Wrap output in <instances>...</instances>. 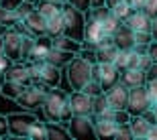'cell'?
I'll return each mask as SVG.
<instances>
[{
	"label": "cell",
	"mask_w": 157,
	"mask_h": 140,
	"mask_svg": "<svg viewBox=\"0 0 157 140\" xmlns=\"http://www.w3.org/2000/svg\"><path fill=\"white\" fill-rule=\"evenodd\" d=\"M53 49V37L49 35H41L37 37L35 41V51H33V57L31 61H47V55Z\"/></svg>",
	"instance_id": "obj_17"
},
{
	"label": "cell",
	"mask_w": 157,
	"mask_h": 140,
	"mask_svg": "<svg viewBox=\"0 0 157 140\" xmlns=\"http://www.w3.org/2000/svg\"><path fill=\"white\" fill-rule=\"evenodd\" d=\"M45 95L37 85H27L23 89V93L17 98V104L18 108H23V110H35V108H43V102H45Z\"/></svg>",
	"instance_id": "obj_10"
},
{
	"label": "cell",
	"mask_w": 157,
	"mask_h": 140,
	"mask_svg": "<svg viewBox=\"0 0 157 140\" xmlns=\"http://www.w3.org/2000/svg\"><path fill=\"white\" fill-rule=\"evenodd\" d=\"M63 20H65V35H70L71 39L84 43V37H86V12L74 8L71 4L63 6Z\"/></svg>",
	"instance_id": "obj_2"
},
{
	"label": "cell",
	"mask_w": 157,
	"mask_h": 140,
	"mask_svg": "<svg viewBox=\"0 0 157 140\" xmlns=\"http://www.w3.org/2000/svg\"><path fill=\"white\" fill-rule=\"evenodd\" d=\"M114 43H117V47L121 51H131V49H135V31L124 23L121 29L114 33Z\"/></svg>",
	"instance_id": "obj_16"
},
{
	"label": "cell",
	"mask_w": 157,
	"mask_h": 140,
	"mask_svg": "<svg viewBox=\"0 0 157 140\" xmlns=\"http://www.w3.org/2000/svg\"><path fill=\"white\" fill-rule=\"evenodd\" d=\"M153 41L151 31H135V45H149Z\"/></svg>",
	"instance_id": "obj_38"
},
{
	"label": "cell",
	"mask_w": 157,
	"mask_h": 140,
	"mask_svg": "<svg viewBox=\"0 0 157 140\" xmlns=\"http://www.w3.org/2000/svg\"><path fill=\"white\" fill-rule=\"evenodd\" d=\"M141 10L147 12L151 18H157V0H145V4H143Z\"/></svg>",
	"instance_id": "obj_42"
},
{
	"label": "cell",
	"mask_w": 157,
	"mask_h": 140,
	"mask_svg": "<svg viewBox=\"0 0 157 140\" xmlns=\"http://www.w3.org/2000/svg\"><path fill=\"white\" fill-rule=\"evenodd\" d=\"M14 29H18L23 35H31V37L47 35V18L35 8V10L31 12V14L25 18V20H21V23H18Z\"/></svg>",
	"instance_id": "obj_8"
},
{
	"label": "cell",
	"mask_w": 157,
	"mask_h": 140,
	"mask_svg": "<svg viewBox=\"0 0 157 140\" xmlns=\"http://www.w3.org/2000/svg\"><path fill=\"white\" fill-rule=\"evenodd\" d=\"M27 2H37V0H27Z\"/></svg>",
	"instance_id": "obj_60"
},
{
	"label": "cell",
	"mask_w": 157,
	"mask_h": 140,
	"mask_svg": "<svg viewBox=\"0 0 157 140\" xmlns=\"http://www.w3.org/2000/svg\"><path fill=\"white\" fill-rule=\"evenodd\" d=\"M151 108H153V99H151V95H149L147 83L131 89V93H128V112H131L133 116H141V114H145V112L151 110Z\"/></svg>",
	"instance_id": "obj_7"
},
{
	"label": "cell",
	"mask_w": 157,
	"mask_h": 140,
	"mask_svg": "<svg viewBox=\"0 0 157 140\" xmlns=\"http://www.w3.org/2000/svg\"><path fill=\"white\" fill-rule=\"evenodd\" d=\"M128 93H131V89L124 83L118 81L114 88H110L106 92L108 106H110L112 110H128Z\"/></svg>",
	"instance_id": "obj_12"
},
{
	"label": "cell",
	"mask_w": 157,
	"mask_h": 140,
	"mask_svg": "<svg viewBox=\"0 0 157 140\" xmlns=\"http://www.w3.org/2000/svg\"><path fill=\"white\" fill-rule=\"evenodd\" d=\"M104 27H102V23H98V20H94V18L88 16V23H86V37H84V43H82V47H90V49H98V43L100 39L104 37Z\"/></svg>",
	"instance_id": "obj_13"
},
{
	"label": "cell",
	"mask_w": 157,
	"mask_h": 140,
	"mask_svg": "<svg viewBox=\"0 0 157 140\" xmlns=\"http://www.w3.org/2000/svg\"><path fill=\"white\" fill-rule=\"evenodd\" d=\"M149 140H157V124H153L151 128H149V134H147Z\"/></svg>",
	"instance_id": "obj_50"
},
{
	"label": "cell",
	"mask_w": 157,
	"mask_h": 140,
	"mask_svg": "<svg viewBox=\"0 0 157 140\" xmlns=\"http://www.w3.org/2000/svg\"><path fill=\"white\" fill-rule=\"evenodd\" d=\"M23 0H0V6L6 8V10H17L18 6H21Z\"/></svg>",
	"instance_id": "obj_45"
},
{
	"label": "cell",
	"mask_w": 157,
	"mask_h": 140,
	"mask_svg": "<svg viewBox=\"0 0 157 140\" xmlns=\"http://www.w3.org/2000/svg\"><path fill=\"white\" fill-rule=\"evenodd\" d=\"M121 73L122 71L114 63H94L92 65V79L100 81L104 92H108L110 88H114L121 81Z\"/></svg>",
	"instance_id": "obj_5"
},
{
	"label": "cell",
	"mask_w": 157,
	"mask_h": 140,
	"mask_svg": "<svg viewBox=\"0 0 157 140\" xmlns=\"http://www.w3.org/2000/svg\"><path fill=\"white\" fill-rule=\"evenodd\" d=\"M84 93H88L90 98H96V95H100V93H104V88L100 85V81H96V79H90V81L84 85V89H82Z\"/></svg>",
	"instance_id": "obj_35"
},
{
	"label": "cell",
	"mask_w": 157,
	"mask_h": 140,
	"mask_svg": "<svg viewBox=\"0 0 157 140\" xmlns=\"http://www.w3.org/2000/svg\"><path fill=\"white\" fill-rule=\"evenodd\" d=\"M35 41H37V37L23 35V61H31L33 51H35Z\"/></svg>",
	"instance_id": "obj_32"
},
{
	"label": "cell",
	"mask_w": 157,
	"mask_h": 140,
	"mask_svg": "<svg viewBox=\"0 0 157 140\" xmlns=\"http://www.w3.org/2000/svg\"><path fill=\"white\" fill-rule=\"evenodd\" d=\"M70 106L74 116H94L92 98L82 89H74V93H70Z\"/></svg>",
	"instance_id": "obj_11"
},
{
	"label": "cell",
	"mask_w": 157,
	"mask_h": 140,
	"mask_svg": "<svg viewBox=\"0 0 157 140\" xmlns=\"http://www.w3.org/2000/svg\"><path fill=\"white\" fill-rule=\"evenodd\" d=\"M122 24H124V20H121V18H118L117 14L112 12L110 16H108L104 23H102V27H104V33H108V35H114V33L121 29Z\"/></svg>",
	"instance_id": "obj_31"
},
{
	"label": "cell",
	"mask_w": 157,
	"mask_h": 140,
	"mask_svg": "<svg viewBox=\"0 0 157 140\" xmlns=\"http://www.w3.org/2000/svg\"><path fill=\"white\" fill-rule=\"evenodd\" d=\"M27 88L25 83L21 81H12V79H6L4 83H2V88H0V93L4 95V98L12 99V102H17V98L23 93V89Z\"/></svg>",
	"instance_id": "obj_27"
},
{
	"label": "cell",
	"mask_w": 157,
	"mask_h": 140,
	"mask_svg": "<svg viewBox=\"0 0 157 140\" xmlns=\"http://www.w3.org/2000/svg\"><path fill=\"white\" fill-rule=\"evenodd\" d=\"M112 14V10L108 8V6H94V8H90V18H94V20H98V23H104L106 18Z\"/></svg>",
	"instance_id": "obj_33"
},
{
	"label": "cell",
	"mask_w": 157,
	"mask_h": 140,
	"mask_svg": "<svg viewBox=\"0 0 157 140\" xmlns=\"http://www.w3.org/2000/svg\"><path fill=\"white\" fill-rule=\"evenodd\" d=\"M153 112H155V116H157V102L153 104Z\"/></svg>",
	"instance_id": "obj_59"
},
{
	"label": "cell",
	"mask_w": 157,
	"mask_h": 140,
	"mask_svg": "<svg viewBox=\"0 0 157 140\" xmlns=\"http://www.w3.org/2000/svg\"><path fill=\"white\" fill-rule=\"evenodd\" d=\"M33 10H35V2H27V0H23V2H21V6L17 8V14H18V18H21V20H25V18L29 16Z\"/></svg>",
	"instance_id": "obj_37"
},
{
	"label": "cell",
	"mask_w": 157,
	"mask_h": 140,
	"mask_svg": "<svg viewBox=\"0 0 157 140\" xmlns=\"http://www.w3.org/2000/svg\"><path fill=\"white\" fill-rule=\"evenodd\" d=\"M0 53H4V39L0 37Z\"/></svg>",
	"instance_id": "obj_57"
},
{
	"label": "cell",
	"mask_w": 157,
	"mask_h": 140,
	"mask_svg": "<svg viewBox=\"0 0 157 140\" xmlns=\"http://www.w3.org/2000/svg\"><path fill=\"white\" fill-rule=\"evenodd\" d=\"M12 63H14V61H12V59L8 57L6 53H0V71H6Z\"/></svg>",
	"instance_id": "obj_47"
},
{
	"label": "cell",
	"mask_w": 157,
	"mask_h": 140,
	"mask_svg": "<svg viewBox=\"0 0 157 140\" xmlns=\"http://www.w3.org/2000/svg\"><path fill=\"white\" fill-rule=\"evenodd\" d=\"M43 114H45L47 122H63L67 124L74 116L70 106V93H65L63 89L53 88L51 92L45 95L43 102Z\"/></svg>",
	"instance_id": "obj_1"
},
{
	"label": "cell",
	"mask_w": 157,
	"mask_h": 140,
	"mask_svg": "<svg viewBox=\"0 0 157 140\" xmlns=\"http://www.w3.org/2000/svg\"><path fill=\"white\" fill-rule=\"evenodd\" d=\"M147 89H149V95H151L153 104L157 102V79H149L147 81Z\"/></svg>",
	"instance_id": "obj_46"
},
{
	"label": "cell",
	"mask_w": 157,
	"mask_h": 140,
	"mask_svg": "<svg viewBox=\"0 0 157 140\" xmlns=\"http://www.w3.org/2000/svg\"><path fill=\"white\" fill-rule=\"evenodd\" d=\"M65 69H67V81H70L71 89H84V85L92 79V63H88L80 53Z\"/></svg>",
	"instance_id": "obj_3"
},
{
	"label": "cell",
	"mask_w": 157,
	"mask_h": 140,
	"mask_svg": "<svg viewBox=\"0 0 157 140\" xmlns=\"http://www.w3.org/2000/svg\"><path fill=\"white\" fill-rule=\"evenodd\" d=\"M114 138H135V134H133V128H131V124H121L118 126V130H117V136Z\"/></svg>",
	"instance_id": "obj_41"
},
{
	"label": "cell",
	"mask_w": 157,
	"mask_h": 140,
	"mask_svg": "<svg viewBox=\"0 0 157 140\" xmlns=\"http://www.w3.org/2000/svg\"><path fill=\"white\" fill-rule=\"evenodd\" d=\"M63 2L65 4H71L74 8H78L82 12H88L92 8V0H63Z\"/></svg>",
	"instance_id": "obj_40"
},
{
	"label": "cell",
	"mask_w": 157,
	"mask_h": 140,
	"mask_svg": "<svg viewBox=\"0 0 157 140\" xmlns=\"http://www.w3.org/2000/svg\"><path fill=\"white\" fill-rule=\"evenodd\" d=\"M35 79L45 81L47 85H51V88H57L59 81H61V67L49 63V61H43V67H41L39 75H37Z\"/></svg>",
	"instance_id": "obj_15"
},
{
	"label": "cell",
	"mask_w": 157,
	"mask_h": 140,
	"mask_svg": "<svg viewBox=\"0 0 157 140\" xmlns=\"http://www.w3.org/2000/svg\"><path fill=\"white\" fill-rule=\"evenodd\" d=\"M65 33V20H63V10L53 14L47 18V35L49 37H57Z\"/></svg>",
	"instance_id": "obj_26"
},
{
	"label": "cell",
	"mask_w": 157,
	"mask_h": 140,
	"mask_svg": "<svg viewBox=\"0 0 157 140\" xmlns=\"http://www.w3.org/2000/svg\"><path fill=\"white\" fill-rule=\"evenodd\" d=\"M124 23L131 27L133 31H151V24H153V18L143 10H135L131 16L124 20Z\"/></svg>",
	"instance_id": "obj_19"
},
{
	"label": "cell",
	"mask_w": 157,
	"mask_h": 140,
	"mask_svg": "<svg viewBox=\"0 0 157 140\" xmlns=\"http://www.w3.org/2000/svg\"><path fill=\"white\" fill-rule=\"evenodd\" d=\"M0 23L4 27H8V29H12V27H17L21 23V18H18L17 10H6V8L0 6Z\"/></svg>",
	"instance_id": "obj_28"
},
{
	"label": "cell",
	"mask_w": 157,
	"mask_h": 140,
	"mask_svg": "<svg viewBox=\"0 0 157 140\" xmlns=\"http://www.w3.org/2000/svg\"><path fill=\"white\" fill-rule=\"evenodd\" d=\"M106 4V0H92V8L94 6H104Z\"/></svg>",
	"instance_id": "obj_54"
},
{
	"label": "cell",
	"mask_w": 157,
	"mask_h": 140,
	"mask_svg": "<svg viewBox=\"0 0 157 140\" xmlns=\"http://www.w3.org/2000/svg\"><path fill=\"white\" fill-rule=\"evenodd\" d=\"M71 138L67 124L63 122H47V140H65Z\"/></svg>",
	"instance_id": "obj_23"
},
{
	"label": "cell",
	"mask_w": 157,
	"mask_h": 140,
	"mask_svg": "<svg viewBox=\"0 0 157 140\" xmlns=\"http://www.w3.org/2000/svg\"><path fill=\"white\" fill-rule=\"evenodd\" d=\"M35 120H37V116L31 110L8 114L10 136H14V138H25V136H29V130H31V126H33V122H35Z\"/></svg>",
	"instance_id": "obj_6"
},
{
	"label": "cell",
	"mask_w": 157,
	"mask_h": 140,
	"mask_svg": "<svg viewBox=\"0 0 157 140\" xmlns=\"http://www.w3.org/2000/svg\"><path fill=\"white\" fill-rule=\"evenodd\" d=\"M53 47H57V49H63V51H71V53H80L82 51V43L76 41V39H71L70 35H57L53 37Z\"/></svg>",
	"instance_id": "obj_25"
},
{
	"label": "cell",
	"mask_w": 157,
	"mask_h": 140,
	"mask_svg": "<svg viewBox=\"0 0 157 140\" xmlns=\"http://www.w3.org/2000/svg\"><path fill=\"white\" fill-rule=\"evenodd\" d=\"M59 2H63V0H59Z\"/></svg>",
	"instance_id": "obj_61"
},
{
	"label": "cell",
	"mask_w": 157,
	"mask_h": 140,
	"mask_svg": "<svg viewBox=\"0 0 157 140\" xmlns=\"http://www.w3.org/2000/svg\"><path fill=\"white\" fill-rule=\"evenodd\" d=\"M76 55H78V53L63 51V49H57V47H53L51 51H49V55H47V61L63 69V67H67V65L74 61V57H76Z\"/></svg>",
	"instance_id": "obj_20"
},
{
	"label": "cell",
	"mask_w": 157,
	"mask_h": 140,
	"mask_svg": "<svg viewBox=\"0 0 157 140\" xmlns=\"http://www.w3.org/2000/svg\"><path fill=\"white\" fill-rule=\"evenodd\" d=\"M131 128H133V134H135V138H147V134H149V128H151L153 124L147 120L143 114L141 116H133L131 118Z\"/></svg>",
	"instance_id": "obj_24"
},
{
	"label": "cell",
	"mask_w": 157,
	"mask_h": 140,
	"mask_svg": "<svg viewBox=\"0 0 157 140\" xmlns=\"http://www.w3.org/2000/svg\"><path fill=\"white\" fill-rule=\"evenodd\" d=\"M151 35H153V39L157 41V18H153V24H151Z\"/></svg>",
	"instance_id": "obj_52"
},
{
	"label": "cell",
	"mask_w": 157,
	"mask_h": 140,
	"mask_svg": "<svg viewBox=\"0 0 157 140\" xmlns=\"http://www.w3.org/2000/svg\"><path fill=\"white\" fill-rule=\"evenodd\" d=\"M92 106H94V116L96 114H102L104 110H108L110 106H108V99H106V92L96 95V98H92Z\"/></svg>",
	"instance_id": "obj_34"
},
{
	"label": "cell",
	"mask_w": 157,
	"mask_h": 140,
	"mask_svg": "<svg viewBox=\"0 0 157 140\" xmlns=\"http://www.w3.org/2000/svg\"><path fill=\"white\" fill-rule=\"evenodd\" d=\"M4 136H10V126H8V116L0 114V138Z\"/></svg>",
	"instance_id": "obj_44"
},
{
	"label": "cell",
	"mask_w": 157,
	"mask_h": 140,
	"mask_svg": "<svg viewBox=\"0 0 157 140\" xmlns=\"http://www.w3.org/2000/svg\"><path fill=\"white\" fill-rule=\"evenodd\" d=\"M67 130H70L71 138L76 140L98 138L96 126H94V116H71V120L67 122Z\"/></svg>",
	"instance_id": "obj_4"
},
{
	"label": "cell",
	"mask_w": 157,
	"mask_h": 140,
	"mask_svg": "<svg viewBox=\"0 0 157 140\" xmlns=\"http://www.w3.org/2000/svg\"><path fill=\"white\" fill-rule=\"evenodd\" d=\"M131 118H133V114L128 110H117V114H114V120H117L118 126H121V124H128Z\"/></svg>",
	"instance_id": "obj_43"
},
{
	"label": "cell",
	"mask_w": 157,
	"mask_h": 140,
	"mask_svg": "<svg viewBox=\"0 0 157 140\" xmlns=\"http://www.w3.org/2000/svg\"><path fill=\"white\" fill-rule=\"evenodd\" d=\"M94 126H96L98 138H114L118 130V124L114 120H106V118H94Z\"/></svg>",
	"instance_id": "obj_21"
},
{
	"label": "cell",
	"mask_w": 157,
	"mask_h": 140,
	"mask_svg": "<svg viewBox=\"0 0 157 140\" xmlns=\"http://www.w3.org/2000/svg\"><path fill=\"white\" fill-rule=\"evenodd\" d=\"M122 2H124V0H106V6H108V8H114V6H118V4H122Z\"/></svg>",
	"instance_id": "obj_51"
},
{
	"label": "cell",
	"mask_w": 157,
	"mask_h": 140,
	"mask_svg": "<svg viewBox=\"0 0 157 140\" xmlns=\"http://www.w3.org/2000/svg\"><path fill=\"white\" fill-rule=\"evenodd\" d=\"M128 55H131V51H118L117 59H114V65H117L121 71H124L128 67Z\"/></svg>",
	"instance_id": "obj_39"
},
{
	"label": "cell",
	"mask_w": 157,
	"mask_h": 140,
	"mask_svg": "<svg viewBox=\"0 0 157 140\" xmlns=\"http://www.w3.org/2000/svg\"><path fill=\"white\" fill-rule=\"evenodd\" d=\"M4 39V53L12 61H23V33L18 29H8L2 35Z\"/></svg>",
	"instance_id": "obj_9"
},
{
	"label": "cell",
	"mask_w": 157,
	"mask_h": 140,
	"mask_svg": "<svg viewBox=\"0 0 157 140\" xmlns=\"http://www.w3.org/2000/svg\"><path fill=\"white\" fill-rule=\"evenodd\" d=\"M121 83H124L128 89L139 88V85H145L147 83V73L141 69H124L121 73Z\"/></svg>",
	"instance_id": "obj_18"
},
{
	"label": "cell",
	"mask_w": 157,
	"mask_h": 140,
	"mask_svg": "<svg viewBox=\"0 0 157 140\" xmlns=\"http://www.w3.org/2000/svg\"><path fill=\"white\" fill-rule=\"evenodd\" d=\"M6 81V75H4V71H0V88H2V83Z\"/></svg>",
	"instance_id": "obj_55"
},
{
	"label": "cell",
	"mask_w": 157,
	"mask_h": 140,
	"mask_svg": "<svg viewBox=\"0 0 157 140\" xmlns=\"http://www.w3.org/2000/svg\"><path fill=\"white\" fill-rule=\"evenodd\" d=\"M6 31H8V27H4V24H2V23H0V37H2V35H4V33H6Z\"/></svg>",
	"instance_id": "obj_56"
},
{
	"label": "cell",
	"mask_w": 157,
	"mask_h": 140,
	"mask_svg": "<svg viewBox=\"0 0 157 140\" xmlns=\"http://www.w3.org/2000/svg\"><path fill=\"white\" fill-rule=\"evenodd\" d=\"M112 12H114V14H117V16L121 18V20H127V18L135 12V8H133L131 4H127V2H122V4L114 6V8H112Z\"/></svg>",
	"instance_id": "obj_36"
},
{
	"label": "cell",
	"mask_w": 157,
	"mask_h": 140,
	"mask_svg": "<svg viewBox=\"0 0 157 140\" xmlns=\"http://www.w3.org/2000/svg\"><path fill=\"white\" fill-rule=\"evenodd\" d=\"M149 79H157V63H153L149 69H147V81Z\"/></svg>",
	"instance_id": "obj_49"
},
{
	"label": "cell",
	"mask_w": 157,
	"mask_h": 140,
	"mask_svg": "<svg viewBox=\"0 0 157 140\" xmlns=\"http://www.w3.org/2000/svg\"><path fill=\"white\" fill-rule=\"evenodd\" d=\"M143 4H145V0H135V10H141Z\"/></svg>",
	"instance_id": "obj_53"
},
{
	"label": "cell",
	"mask_w": 157,
	"mask_h": 140,
	"mask_svg": "<svg viewBox=\"0 0 157 140\" xmlns=\"http://www.w3.org/2000/svg\"><path fill=\"white\" fill-rule=\"evenodd\" d=\"M6 79H12V81H21L25 85H31L33 83V75H31L29 67H27V61H14V63L4 71Z\"/></svg>",
	"instance_id": "obj_14"
},
{
	"label": "cell",
	"mask_w": 157,
	"mask_h": 140,
	"mask_svg": "<svg viewBox=\"0 0 157 140\" xmlns=\"http://www.w3.org/2000/svg\"><path fill=\"white\" fill-rule=\"evenodd\" d=\"M124 2H127V4H131V6L135 8V0H124Z\"/></svg>",
	"instance_id": "obj_58"
},
{
	"label": "cell",
	"mask_w": 157,
	"mask_h": 140,
	"mask_svg": "<svg viewBox=\"0 0 157 140\" xmlns=\"http://www.w3.org/2000/svg\"><path fill=\"white\" fill-rule=\"evenodd\" d=\"M65 2H59V0H37L35 2V8L43 14L45 18L53 16V14H57V12L63 10Z\"/></svg>",
	"instance_id": "obj_22"
},
{
	"label": "cell",
	"mask_w": 157,
	"mask_h": 140,
	"mask_svg": "<svg viewBox=\"0 0 157 140\" xmlns=\"http://www.w3.org/2000/svg\"><path fill=\"white\" fill-rule=\"evenodd\" d=\"M29 138H35V140H43L47 138V122H41L39 118H37L33 126L29 130Z\"/></svg>",
	"instance_id": "obj_30"
},
{
	"label": "cell",
	"mask_w": 157,
	"mask_h": 140,
	"mask_svg": "<svg viewBox=\"0 0 157 140\" xmlns=\"http://www.w3.org/2000/svg\"><path fill=\"white\" fill-rule=\"evenodd\" d=\"M118 51H121V49H118L117 45L98 49V63H114V59H117Z\"/></svg>",
	"instance_id": "obj_29"
},
{
	"label": "cell",
	"mask_w": 157,
	"mask_h": 140,
	"mask_svg": "<svg viewBox=\"0 0 157 140\" xmlns=\"http://www.w3.org/2000/svg\"><path fill=\"white\" fill-rule=\"evenodd\" d=\"M147 55L151 57L153 63H157V41H155V39H153V41L149 43V51H147Z\"/></svg>",
	"instance_id": "obj_48"
}]
</instances>
